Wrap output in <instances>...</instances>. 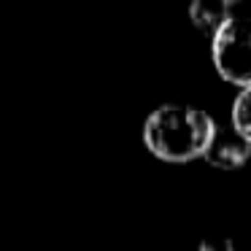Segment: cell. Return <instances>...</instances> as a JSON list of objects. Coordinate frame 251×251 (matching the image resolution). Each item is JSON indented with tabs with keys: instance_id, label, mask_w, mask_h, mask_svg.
<instances>
[{
	"instance_id": "277c9868",
	"label": "cell",
	"mask_w": 251,
	"mask_h": 251,
	"mask_svg": "<svg viewBox=\"0 0 251 251\" xmlns=\"http://www.w3.org/2000/svg\"><path fill=\"white\" fill-rule=\"evenodd\" d=\"M232 17V3H227V0H195L189 6V19L208 38H213Z\"/></svg>"
},
{
	"instance_id": "5b68a950",
	"label": "cell",
	"mask_w": 251,
	"mask_h": 251,
	"mask_svg": "<svg viewBox=\"0 0 251 251\" xmlns=\"http://www.w3.org/2000/svg\"><path fill=\"white\" fill-rule=\"evenodd\" d=\"M229 125H232L243 138H249V141H251V87L240 89V95L235 98Z\"/></svg>"
},
{
	"instance_id": "6da1fadb",
	"label": "cell",
	"mask_w": 251,
	"mask_h": 251,
	"mask_svg": "<svg viewBox=\"0 0 251 251\" xmlns=\"http://www.w3.org/2000/svg\"><path fill=\"white\" fill-rule=\"evenodd\" d=\"M216 122L195 105L165 103L143 122V143L157 159L192 162L202 157Z\"/></svg>"
},
{
	"instance_id": "7a4b0ae2",
	"label": "cell",
	"mask_w": 251,
	"mask_h": 251,
	"mask_svg": "<svg viewBox=\"0 0 251 251\" xmlns=\"http://www.w3.org/2000/svg\"><path fill=\"white\" fill-rule=\"evenodd\" d=\"M211 57L224 81L251 87V17L229 19L211 38Z\"/></svg>"
},
{
	"instance_id": "3957f363",
	"label": "cell",
	"mask_w": 251,
	"mask_h": 251,
	"mask_svg": "<svg viewBox=\"0 0 251 251\" xmlns=\"http://www.w3.org/2000/svg\"><path fill=\"white\" fill-rule=\"evenodd\" d=\"M202 159L219 170H238L251 159V141L240 135L232 125H216Z\"/></svg>"
}]
</instances>
